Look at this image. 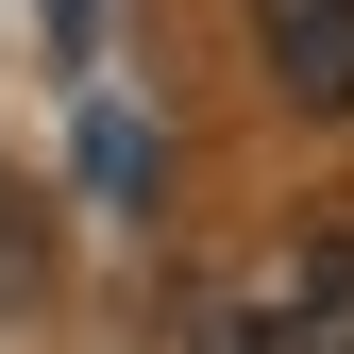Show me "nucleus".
<instances>
[{"instance_id":"f257e3e1","label":"nucleus","mask_w":354,"mask_h":354,"mask_svg":"<svg viewBox=\"0 0 354 354\" xmlns=\"http://www.w3.org/2000/svg\"><path fill=\"white\" fill-rule=\"evenodd\" d=\"M236 354H354V219H321V236H287L270 270H253Z\"/></svg>"},{"instance_id":"f03ea898","label":"nucleus","mask_w":354,"mask_h":354,"mask_svg":"<svg viewBox=\"0 0 354 354\" xmlns=\"http://www.w3.org/2000/svg\"><path fill=\"white\" fill-rule=\"evenodd\" d=\"M253 68L304 118H354V0H253Z\"/></svg>"},{"instance_id":"7ed1b4c3","label":"nucleus","mask_w":354,"mask_h":354,"mask_svg":"<svg viewBox=\"0 0 354 354\" xmlns=\"http://www.w3.org/2000/svg\"><path fill=\"white\" fill-rule=\"evenodd\" d=\"M34 270H51V236H34V203H17V169H0V321L34 304Z\"/></svg>"}]
</instances>
